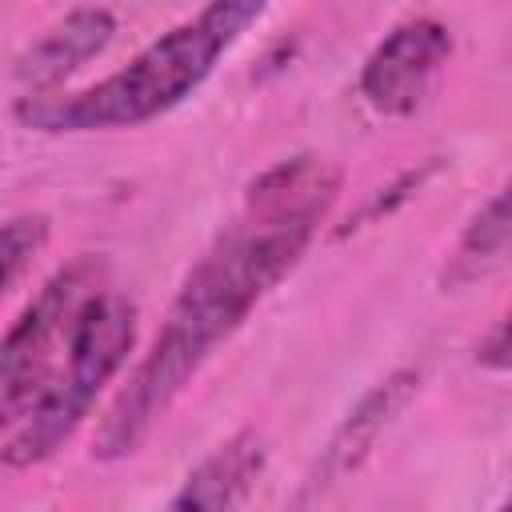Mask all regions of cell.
<instances>
[{"instance_id": "obj_1", "label": "cell", "mask_w": 512, "mask_h": 512, "mask_svg": "<svg viewBox=\"0 0 512 512\" xmlns=\"http://www.w3.org/2000/svg\"><path fill=\"white\" fill-rule=\"evenodd\" d=\"M336 192L340 168L324 156H288L252 180L240 216L184 276L156 340L100 420L96 460L140 452L208 356L296 268Z\"/></svg>"}, {"instance_id": "obj_6", "label": "cell", "mask_w": 512, "mask_h": 512, "mask_svg": "<svg viewBox=\"0 0 512 512\" xmlns=\"http://www.w3.org/2000/svg\"><path fill=\"white\" fill-rule=\"evenodd\" d=\"M268 464V440L260 428H240L220 440L172 492L160 512H244L256 480Z\"/></svg>"}, {"instance_id": "obj_7", "label": "cell", "mask_w": 512, "mask_h": 512, "mask_svg": "<svg viewBox=\"0 0 512 512\" xmlns=\"http://www.w3.org/2000/svg\"><path fill=\"white\" fill-rule=\"evenodd\" d=\"M112 32H116V16L108 8H76L20 56L16 80L28 88V96H48L60 80H68L92 56H100Z\"/></svg>"}, {"instance_id": "obj_9", "label": "cell", "mask_w": 512, "mask_h": 512, "mask_svg": "<svg viewBox=\"0 0 512 512\" xmlns=\"http://www.w3.org/2000/svg\"><path fill=\"white\" fill-rule=\"evenodd\" d=\"M508 260V196L496 192L464 228L456 240L448 264H444V288H468Z\"/></svg>"}, {"instance_id": "obj_5", "label": "cell", "mask_w": 512, "mask_h": 512, "mask_svg": "<svg viewBox=\"0 0 512 512\" xmlns=\"http://www.w3.org/2000/svg\"><path fill=\"white\" fill-rule=\"evenodd\" d=\"M448 56L452 32L432 16H412L368 52L360 68V96L380 116H408L424 104Z\"/></svg>"}, {"instance_id": "obj_10", "label": "cell", "mask_w": 512, "mask_h": 512, "mask_svg": "<svg viewBox=\"0 0 512 512\" xmlns=\"http://www.w3.org/2000/svg\"><path fill=\"white\" fill-rule=\"evenodd\" d=\"M48 244V216L20 212L0 224V300L20 284V276L32 268V260Z\"/></svg>"}, {"instance_id": "obj_8", "label": "cell", "mask_w": 512, "mask_h": 512, "mask_svg": "<svg viewBox=\"0 0 512 512\" xmlns=\"http://www.w3.org/2000/svg\"><path fill=\"white\" fill-rule=\"evenodd\" d=\"M416 388H420V372H412V368H400L388 380H380L356 404V412H348V420L336 428V436L328 440V448H324V456L316 464V476L308 480L304 492H324L332 480L348 476L372 452V444L380 440V432L404 412V404L416 396Z\"/></svg>"}, {"instance_id": "obj_3", "label": "cell", "mask_w": 512, "mask_h": 512, "mask_svg": "<svg viewBox=\"0 0 512 512\" xmlns=\"http://www.w3.org/2000/svg\"><path fill=\"white\" fill-rule=\"evenodd\" d=\"M132 344H136V304L120 292L100 288L76 316L68 360L56 384L8 432L0 460L8 468H32V464H44L52 452H60L72 440V432L88 420L104 384L124 368Z\"/></svg>"}, {"instance_id": "obj_11", "label": "cell", "mask_w": 512, "mask_h": 512, "mask_svg": "<svg viewBox=\"0 0 512 512\" xmlns=\"http://www.w3.org/2000/svg\"><path fill=\"white\" fill-rule=\"evenodd\" d=\"M480 364H488V368H504L508 364V324L500 320L496 328H492V336L480 344Z\"/></svg>"}, {"instance_id": "obj_2", "label": "cell", "mask_w": 512, "mask_h": 512, "mask_svg": "<svg viewBox=\"0 0 512 512\" xmlns=\"http://www.w3.org/2000/svg\"><path fill=\"white\" fill-rule=\"evenodd\" d=\"M260 16L264 4L216 0L196 16L180 20L176 28H168L120 72L80 92L24 96L16 116L20 124L40 132H104V128H136L144 120H156L168 108H176L184 96H192L212 76L216 60Z\"/></svg>"}, {"instance_id": "obj_12", "label": "cell", "mask_w": 512, "mask_h": 512, "mask_svg": "<svg viewBox=\"0 0 512 512\" xmlns=\"http://www.w3.org/2000/svg\"><path fill=\"white\" fill-rule=\"evenodd\" d=\"M496 512H508V508H496Z\"/></svg>"}, {"instance_id": "obj_4", "label": "cell", "mask_w": 512, "mask_h": 512, "mask_svg": "<svg viewBox=\"0 0 512 512\" xmlns=\"http://www.w3.org/2000/svg\"><path fill=\"white\" fill-rule=\"evenodd\" d=\"M104 288V260L84 252L64 264L0 336V432H12L56 384L76 316Z\"/></svg>"}]
</instances>
